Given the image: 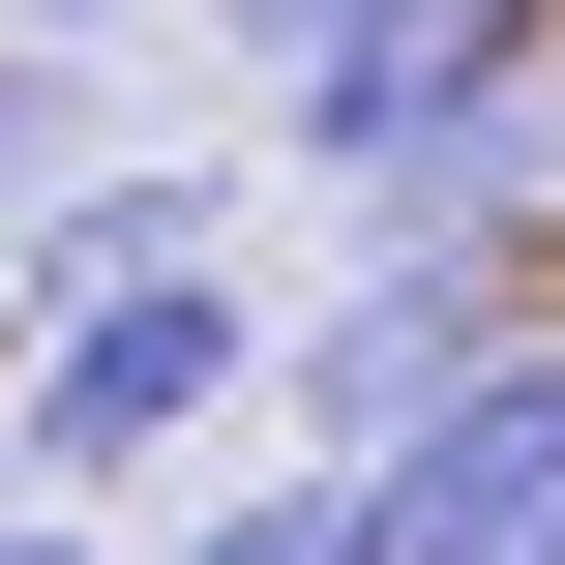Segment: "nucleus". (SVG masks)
I'll list each match as a JSON object with an SVG mask.
<instances>
[{
    "mask_svg": "<svg viewBox=\"0 0 565 565\" xmlns=\"http://www.w3.org/2000/svg\"><path fill=\"white\" fill-rule=\"evenodd\" d=\"M238 417H268V268H149V298H60V328H0V477H30V507L209 477Z\"/></svg>",
    "mask_w": 565,
    "mask_h": 565,
    "instance_id": "nucleus-1",
    "label": "nucleus"
},
{
    "mask_svg": "<svg viewBox=\"0 0 565 565\" xmlns=\"http://www.w3.org/2000/svg\"><path fill=\"white\" fill-rule=\"evenodd\" d=\"M507 328H536V209H358V268L268 298V417H298V447H387V417H447Z\"/></svg>",
    "mask_w": 565,
    "mask_h": 565,
    "instance_id": "nucleus-2",
    "label": "nucleus"
},
{
    "mask_svg": "<svg viewBox=\"0 0 565 565\" xmlns=\"http://www.w3.org/2000/svg\"><path fill=\"white\" fill-rule=\"evenodd\" d=\"M358 477H387V565H536L565 536V328H507V358H477L447 417H387Z\"/></svg>",
    "mask_w": 565,
    "mask_h": 565,
    "instance_id": "nucleus-3",
    "label": "nucleus"
},
{
    "mask_svg": "<svg viewBox=\"0 0 565 565\" xmlns=\"http://www.w3.org/2000/svg\"><path fill=\"white\" fill-rule=\"evenodd\" d=\"M149 268H238V179H60V209H0V328L149 298Z\"/></svg>",
    "mask_w": 565,
    "mask_h": 565,
    "instance_id": "nucleus-4",
    "label": "nucleus"
},
{
    "mask_svg": "<svg viewBox=\"0 0 565 565\" xmlns=\"http://www.w3.org/2000/svg\"><path fill=\"white\" fill-rule=\"evenodd\" d=\"M179 565H387V477L358 447H209V536Z\"/></svg>",
    "mask_w": 565,
    "mask_h": 565,
    "instance_id": "nucleus-5",
    "label": "nucleus"
},
{
    "mask_svg": "<svg viewBox=\"0 0 565 565\" xmlns=\"http://www.w3.org/2000/svg\"><path fill=\"white\" fill-rule=\"evenodd\" d=\"M417 0H238V89H328V60H387Z\"/></svg>",
    "mask_w": 565,
    "mask_h": 565,
    "instance_id": "nucleus-6",
    "label": "nucleus"
},
{
    "mask_svg": "<svg viewBox=\"0 0 565 565\" xmlns=\"http://www.w3.org/2000/svg\"><path fill=\"white\" fill-rule=\"evenodd\" d=\"M60 179H89V149H60V60L0 30V209H60Z\"/></svg>",
    "mask_w": 565,
    "mask_h": 565,
    "instance_id": "nucleus-7",
    "label": "nucleus"
},
{
    "mask_svg": "<svg viewBox=\"0 0 565 565\" xmlns=\"http://www.w3.org/2000/svg\"><path fill=\"white\" fill-rule=\"evenodd\" d=\"M0 565H119V536H89V507H0Z\"/></svg>",
    "mask_w": 565,
    "mask_h": 565,
    "instance_id": "nucleus-8",
    "label": "nucleus"
},
{
    "mask_svg": "<svg viewBox=\"0 0 565 565\" xmlns=\"http://www.w3.org/2000/svg\"><path fill=\"white\" fill-rule=\"evenodd\" d=\"M0 30H30V60H60V30H149V0H0Z\"/></svg>",
    "mask_w": 565,
    "mask_h": 565,
    "instance_id": "nucleus-9",
    "label": "nucleus"
},
{
    "mask_svg": "<svg viewBox=\"0 0 565 565\" xmlns=\"http://www.w3.org/2000/svg\"><path fill=\"white\" fill-rule=\"evenodd\" d=\"M0 507H30V477H0Z\"/></svg>",
    "mask_w": 565,
    "mask_h": 565,
    "instance_id": "nucleus-10",
    "label": "nucleus"
},
{
    "mask_svg": "<svg viewBox=\"0 0 565 565\" xmlns=\"http://www.w3.org/2000/svg\"><path fill=\"white\" fill-rule=\"evenodd\" d=\"M536 565H565V536H536Z\"/></svg>",
    "mask_w": 565,
    "mask_h": 565,
    "instance_id": "nucleus-11",
    "label": "nucleus"
}]
</instances>
